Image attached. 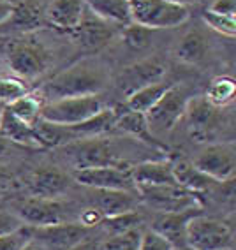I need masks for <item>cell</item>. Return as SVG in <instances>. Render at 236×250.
Instances as JSON below:
<instances>
[{"instance_id":"f6af8a7d","label":"cell","mask_w":236,"mask_h":250,"mask_svg":"<svg viewBox=\"0 0 236 250\" xmlns=\"http://www.w3.org/2000/svg\"><path fill=\"white\" fill-rule=\"evenodd\" d=\"M23 250H44V249H43V247H41L36 240H30L27 245L23 247Z\"/></svg>"},{"instance_id":"f1b7e54d","label":"cell","mask_w":236,"mask_h":250,"mask_svg":"<svg viewBox=\"0 0 236 250\" xmlns=\"http://www.w3.org/2000/svg\"><path fill=\"white\" fill-rule=\"evenodd\" d=\"M206 55V41L199 32H189L182 37L178 48H176V58L183 63H199Z\"/></svg>"},{"instance_id":"ba28073f","label":"cell","mask_w":236,"mask_h":250,"mask_svg":"<svg viewBox=\"0 0 236 250\" xmlns=\"http://www.w3.org/2000/svg\"><path fill=\"white\" fill-rule=\"evenodd\" d=\"M72 178L83 187L94 190H130L136 192L129 166H101L72 171Z\"/></svg>"},{"instance_id":"603a6c76","label":"cell","mask_w":236,"mask_h":250,"mask_svg":"<svg viewBox=\"0 0 236 250\" xmlns=\"http://www.w3.org/2000/svg\"><path fill=\"white\" fill-rule=\"evenodd\" d=\"M88 7L94 16L104 20L107 23H130V7L129 0H81Z\"/></svg>"},{"instance_id":"681fc988","label":"cell","mask_w":236,"mask_h":250,"mask_svg":"<svg viewBox=\"0 0 236 250\" xmlns=\"http://www.w3.org/2000/svg\"><path fill=\"white\" fill-rule=\"evenodd\" d=\"M174 250H185V249H174Z\"/></svg>"},{"instance_id":"7402d4cb","label":"cell","mask_w":236,"mask_h":250,"mask_svg":"<svg viewBox=\"0 0 236 250\" xmlns=\"http://www.w3.org/2000/svg\"><path fill=\"white\" fill-rule=\"evenodd\" d=\"M0 134L5 139H9L13 145H20V146L27 148H41L34 127L18 120L7 107L4 109L2 118H0Z\"/></svg>"},{"instance_id":"1f68e13d","label":"cell","mask_w":236,"mask_h":250,"mask_svg":"<svg viewBox=\"0 0 236 250\" xmlns=\"http://www.w3.org/2000/svg\"><path fill=\"white\" fill-rule=\"evenodd\" d=\"M139 240H141V231L132 229V231L109 236L103 245L97 247V250H138Z\"/></svg>"},{"instance_id":"5b68a950","label":"cell","mask_w":236,"mask_h":250,"mask_svg":"<svg viewBox=\"0 0 236 250\" xmlns=\"http://www.w3.org/2000/svg\"><path fill=\"white\" fill-rule=\"evenodd\" d=\"M103 101L97 95H83V97H69L60 101L44 103L41 107V120L57 125H72L83 124L88 118L103 111Z\"/></svg>"},{"instance_id":"277c9868","label":"cell","mask_w":236,"mask_h":250,"mask_svg":"<svg viewBox=\"0 0 236 250\" xmlns=\"http://www.w3.org/2000/svg\"><path fill=\"white\" fill-rule=\"evenodd\" d=\"M233 231L226 222L194 215L185 229V250H231Z\"/></svg>"},{"instance_id":"ab89813d","label":"cell","mask_w":236,"mask_h":250,"mask_svg":"<svg viewBox=\"0 0 236 250\" xmlns=\"http://www.w3.org/2000/svg\"><path fill=\"white\" fill-rule=\"evenodd\" d=\"M208 11L217 14H227V16H236V0H214L210 4Z\"/></svg>"},{"instance_id":"836d02e7","label":"cell","mask_w":236,"mask_h":250,"mask_svg":"<svg viewBox=\"0 0 236 250\" xmlns=\"http://www.w3.org/2000/svg\"><path fill=\"white\" fill-rule=\"evenodd\" d=\"M203 21H205L212 30L218 32L220 36H226V37L236 36V16L217 14L206 9L205 13H203Z\"/></svg>"},{"instance_id":"52a82bcc","label":"cell","mask_w":236,"mask_h":250,"mask_svg":"<svg viewBox=\"0 0 236 250\" xmlns=\"http://www.w3.org/2000/svg\"><path fill=\"white\" fill-rule=\"evenodd\" d=\"M189 99L191 95H189L187 88L180 85H170V88L157 101L155 106L145 115L151 134H166L174 125H178V122L185 115Z\"/></svg>"},{"instance_id":"d4e9b609","label":"cell","mask_w":236,"mask_h":250,"mask_svg":"<svg viewBox=\"0 0 236 250\" xmlns=\"http://www.w3.org/2000/svg\"><path fill=\"white\" fill-rule=\"evenodd\" d=\"M173 174L180 187H183L185 190H191L194 194L205 192L214 183V180H210L205 173H201L196 166L187 161L173 162Z\"/></svg>"},{"instance_id":"ee69618b","label":"cell","mask_w":236,"mask_h":250,"mask_svg":"<svg viewBox=\"0 0 236 250\" xmlns=\"http://www.w3.org/2000/svg\"><path fill=\"white\" fill-rule=\"evenodd\" d=\"M71 250H97V245H95L94 241H90V240H85V241H81L80 245L72 247Z\"/></svg>"},{"instance_id":"e0dca14e","label":"cell","mask_w":236,"mask_h":250,"mask_svg":"<svg viewBox=\"0 0 236 250\" xmlns=\"http://www.w3.org/2000/svg\"><path fill=\"white\" fill-rule=\"evenodd\" d=\"M132 180L138 188L161 187V185H178L173 174V161H148L130 167Z\"/></svg>"},{"instance_id":"8992f818","label":"cell","mask_w":236,"mask_h":250,"mask_svg":"<svg viewBox=\"0 0 236 250\" xmlns=\"http://www.w3.org/2000/svg\"><path fill=\"white\" fill-rule=\"evenodd\" d=\"M62 152L74 171L101 167V166H120L116 152L113 150V143L109 139H104L103 136L76 139L64 145Z\"/></svg>"},{"instance_id":"7a4b0ae2","label":"cell","mask_w":236,"mask_h":250,"mask_svg":"<svg viewBox=\"0 0 236 250\" xmlns=\"http://www.w3.org/2000/svg\"><path fill=\"white\" fill-rule=\"evenodd\" d=\"M129 7L130 23L150 30L180 27L191 16L187 5L173 0H129Z\"/></svg>"},{"instance_id":"60d3db41","label":"cell","mask_w":236,"mask_h":250,"mask_svg":"<svg viewBox=\"0 0 236 250\" xmlns=\"http://www.w3.org/2000/svg\"><path fill=\"white\" fill-rule=\"evenodd\" d=\"M14 176L5 169L4 166H0V192L2 190H9L11 187H14Z\"/></svg>"},{"instance_id":"bcb514c9","label":"cell","mask_w":236,"mask_h":250,"mask_svg":"<svg viewBox=\"0 0 236 250\" xmlns=\"http://www.w3.org/2000/svg\"><path fill=\"white\" fill-rule=\"evenodd\" d=\"M173 2H176V4H187V2H196V0H173Z\"/></svg>"},{"instance_id":"83f0119b","label":"cell","mask_w":236,"mask_h":250,"mask_svg":"<svg viewBox=\"0 0 236 250\" xmlns=\"http://www.w3.org/2000/svg\"><path fill=\"white\" fill-rule=\"evenodd\" d=\"M236 95V83L231 76H217L212 80V83L206 88V94L203 97L217 109L229 106L235 101Z\"/></svg>"},{"instance_id":"7dc6e473","label":"cell","mask_w":236,"mask_h":250,"mask_svg":"<svg viewBox=\"0 0 236 250\" xmlns=\"http://www.w3.org/2000/svg\"><path fill=\"white\" fill-rule=\"evenodd\" d=\"M5 2H9V4L16 5V4H20V2H23V0H5Z\"/></svg>"},{"instance_id":"4dcf8cb0","label":"cell","mask_w":236,"mask_h":250,"mask_svg":"<svg viewBox=\"0 0 236 250\" xmlns=\"http://www.w3.org/2000/svg\"><path fill=\"white\" fill-rule=\"evenodd\" d=\"M101 224H103V228L113 236V234H122V232L138 229L139 224H141V215L138 211H127V213L104 217L101 220Z\"/></svg>"},{"instance_id":"cb8c5ba5","label":"cell","mask_w":236,"mask_h":250,"mask_svg":"<svg viewBox=\"0 0 236 250\" xmlns=\"http://www.w3.org/2000/svg\"><path fill=\"white\" fill-rule=\"evenodd\" d=\"M44 9L46 7L39 0H23V2L14 5L13 14L7 21H11L13 27L20 28V30H36L46 21Z\"/></svg>"},{"instance_id":"7c38bea8","label":"cell","mask_w":236,"mask_h":250,"mask_svg":"<svg viewBox=\"0 0 236 250\" xmlns=\"http://www.w3.org/2000/svg\"><path fill=\"white\" fill-rule=\"evenodd\" d=\"M164 65L159 60H143V62L134 63L125 67L124 71L118 74L116 78V88L120 94H124L125 97L130 95L136 90L143 88V86L161 81L164 76Z\"/></svg>"},{"instance_id":"f35d334b","label":"cell","mask_w":236,"mask_h":250,"mask_svg":"<svg viewBox=\"0 0 236 250\" xmlns=\"http://www.w3.org/2000/svg\"><path fill=\"white\" fill-rule=\"evenodd\" d=\"M104 217L101 215V211L95 208V206H92V208H86V210H83L80 215H78V222L81 224V226H85V228H95L97 224H101V220H103Z\"/></svg>"},{"instance_id":"44dd1931","label":"cell","mask_w":236,"mask_h":250,"mask_svg":"<svg viewBox=\"0 0 236 250\" xmlns=\"http://www.w3.org/2000/svg\"><path fill=\"white\" fill-rule=\"evenodd\" d=\"M71 34L83 48L99 49L101 46H104L107 41L111 39L113 28L109 23L104 21V20H99L97 16L92 20H86L85 16H83V20H81V23L78 25V28H74Z\"/></svg>"},{"instance_id":"ac0fdd59","label":"cell","mask_w":236,"mask_h":250,"mask_svg":"<svg viewBox=\"0 0 236 250\" xmlns=\"http://www.w3.org/2000/svg\"><path fill=\"white\" fill-rule=\"evenodd\" d=\"M85 16L81 0H51L44 9V20L58 30L72 32Z\"/></svg>"},{"instance_id":"8fae6325","label":"cell","mask_w":236,"mask_h":250,"mask_svg":"<svg viewBox=\"0 0 236 250\" xmlns=\"http://www.w3.org/2000/svg\"><path fill=\"white\" fill-rule=\"evenodd\" d=\"M143 201L148 206L159 211H178L185 208H196L201 206L197 197L191 190H185L180 185H161V187H147L138 188Z\"/></svg>"},{"instance_id":"4fadbf2b","label":"cell","mask_w":236,"mask_h":250,"mask_svg":"<svg viewBox=\"0 0 236 250\" xmlns=\"http://www.w3.org/2000/svg\"><path fill=\"white\" fill-rule=\"evenodd\" d=\"M71 176L60 167L43 166L36 169L28 178V192L36 197H60L69 190Z\"/></svg>"},{"instance_id":"9a60e30c","label":"cell","mask_w":236,"mask_h":250,"mask_svg":"<svg viewBox=\"0 0 236 250\" xmlns=\"http://www.w3.org/2000/svg\"><path fill=\"white\" fill-rule=\"evenodd\" d=\"M9 65L21 80L41 76L48 67V55L32 44H16L9 51Z\"/></svg>"},{"instance_id":"3957f363","label":"cell","mask_w":236,"mask_h":250,"mask_svg":"<svg viewBox=\"0 0 236 250\" xmlns=\"http://www.w3.org/2000/svg\"><path fill=\"white\" fill-rule=\"evenodd\" d=\"M25 226L30 228H43V226H53V224L72 222L78 220L72 206L64 203L60 197H25L18 201L13 208Z\"/></svg>"},{"instance_id":"c3c4849f","label":"cell","mask_w":236,"mask_h":250,"mask_svg":"<svg viewBox=\"0 0 236 250\" xmlns=\"http://www.w3.org/2000/svg\"><path fill=\"white\" fill-rule=\"evenodd\" d=\"M4 109H5V104L0 103V118H2V113H4Z\"/></svg>"},{"instance_id":"d6a6232c","label":"cell","mask_w":236,"mask_h":250,"mask_svg":"<svg viewBox=\"0 0 236 250\" xmlns=\"http://www.w3.org/2000/svg\"><path fill=\"white\" fill-rule=\"evenodd\" d=\"M30 90H28L27 83L21 78H4L0 76V103L2 104H11L16 99L27 95Z\"/></svg>"},{"instance_id":"e575fe53","label":"cell","mask_w":236,"mask_h":250,"mask_svg":"<svg viewBox=\"0 0 236 250\" xmlns=\"http://www.w3.org/2000/svg\"><path fill=\"white\" fill-rule=\"evenodd\" d=\"M151 32L153 30H150L147 27H141V25H136V23H129L127 28L124 30V39L130 48L143 49L150 44Z\"/></svg>"},{"instance_id":"d590c367","label":"cell","mask_w":236,"mask_h":250,"mask_svg":"<svg viewBox=\"0 0 236 250\" xmlns=\"http://www.w3.org/2000/svg\"><path fill=\"white\" fill-rule=\"evenodd\" d=\"M30 240V226H23V228L16 229V231L0 236V250H23V247L27 245Z\"/></svg>"},{"instance_id":"484cf974","label":"cell","mask_w":236,"mask_h":250,"mask_svg":"<svg viewBox=\"0 0 236 250\" xmlns=\"http://www.w3.org/2000/svg\"><path fill=\"white\" fill-rule=\"evenodd\" d=\"M168 88H170V85H168V83H162V81L150 83V85L143 86V88L136 90V92H132L130 95H127L125 107L130 109V111H138V113H145V115H147L151 107L157 104V101L164 95V92Z\"/></svg>"},{"instance_id":"f546056e","label":"cell","mask_w":236,"mask_h":250,"mask_svg":"<svg viewBox=\"0 0 236 250\" xmlns=\"http://www.w3.org/2000/svg\"><path fill=\"white\" fill-rule=\"evenodd\" d=\"M7 109L13 113L18 120L25 122L27 125H34L41 120V107H43V101L37 97L36 94H30L28 92L27 95L16 99L11 104H7Z\"/></svg>"},{"instance_id":"ffe728a7","label":"cell","mask_w":236,"mask_h":250,"mask_svg":"<svg viewBox=\"0 0 236 250\" xmlns=\"http://www.w3.org/2000/svg\"><path fill=\"white\" fill-rule=\"evenodd\" d=\"M138 201V192L130 190H97L94 206L103 217H111V215L136 211Z\"/></svg>"},{"instance_id":"7bdbcfd3","label":"cell","mask_w":236,"mask_h":250,"mask_svg":"<svg viewBox=\"0 0 236 250\" xmlns=\"http://www.w3.org/2000/svg\"><path fill=\"white\" fill-rule=\"evenodd\" d=\"M11 146H13V143H11L9 139H5L4 136L0 134V159L7 155V152L11 150Z\"/></svg>"},{"instance_id":"74e56055","label":"cell","mask_w":236,"mask_h":250,"mask_svg":"<svg viewBox=\"0 0 236 250\" xmlns=\"http://www.w3.org/2000/svg\"><path fill=\"white\" fill-rule=\"evenodd\" d=\"M23 226H25V222L16 215V211L13 208L0 203V236L16 231V229L23 228Z\"/></svg>"},{"instance_id":"b9f144b4","label":"cell","mask_w":236,"mask_h":250,"mask_svg":"<svg viewBox=\"0 0 236 250\" xmlns=\"http://www.w3.org/2000/svg\"><path fill=\"white\" fill-rule=\"evenodd\" d=\"M13 9H14L13 4L5 2V0H0V25H4V23L11 18V14H13Z\"/></svg>"},{"instance_id":"5bb4252c","label":"cell","mask_w":236,"mask_h":250,"mask_svg":"<svg viewBox=\"0 0 236 250\" xmlns=\"http://www.w3.org/2000/svg\"><path fill=\"white\" fill-rule=\"evenodd\" d=\"M217 107L206 101L205 97H191L185 107L183 118L187 120L189 132L197 141H206L217 127Z\"/></svg>"},{"instance_id":"9c48e42d","label":"cell","mask_w":236,"mask_h":250,"mask_svg":"<svg viewBox=\"0 0 236 250\" xmlns=\"http://www.w3.org/2000/svg\"><path fill=\"white\" fill-rule=\"evenodd\" d=\"M192 164L214 182H231L236 171V148L233 143L208 145Z\"/></svg>"},{"instance_id":"2e32d148","label":"cell","mask_w":236,"mask_h":250,"mask_svg":"<svg viewBox=\"0 0 236 250\" xmlns=\"http://www.w3.org/2000/svg\"><path fill=\"white\" fill-rule=\"evenodd\" d=\"M197 213H203L201 206L178 211H161L157 215L151 229L164 236L166 240H170L174 249H185V229H187L189 220Z\"/></svg>"},{"instance_id":"30bf717a","label":"cell","mask_w":236,"mask_h":250,"mask_svg":"<svg viewBox=\"0 0 236 250\" xmlns=\"http://www.w3.org/2000/svg\"><path fill=\"white\" fill-rule=\"evenodd\" d=\"M30 231L32 240H36L44 250H71L81 241L88 240L90 229L81 226L78 220H72L43 228H30Z\"/></svg>"},{"instance_id":"d6986e66","label":"cell","mask_w":236,"mask_h":250,"mask_svg":"<svg viewBox=\"0 0 236 250\" xmlns=\"http://www.w3.org/2000/svg\"><path fill=\"white\" fill-rule=\"evenodd\" d=\"M113 130L122 132V134H127L134 139H139V141L150 145V146H153V148H162L161 143L157 141L155 136L150 132V127H148L145 113L130 111L127 107H125L124 111H116Z\"/></svg>"},{"instance_id":"4316f807","label":"cell","mask_w":236,"mask_h":250,"mask_svg":"<svg viewBox=\"0 0 236 250\" xmlns=\"http://www.w3.org/2000/svg\"><path fill=\"white\" fill-rule=\"evenodd\" d=\"M34 130H36L41 148H62L64 145L76 141V136L72 134L71 127L67 125H57L39 120L34 125Z\"/></svg>"},{"instance_id":"6da1fadb","label":"cell","mask_w":236,"mask_h":250,"mask_svg":"<svg viewBox=\"0 0 236 250\" xmlns=\"http://www.w3.org/2000/svg\"><path fill=\"white\" fill-rule=\"evenodd\" d=\"M107 83L109 76L103 63L95 60H81L43 83L36 95L43 101V104L69 97L97 95Z\"/></svg>"},{"instance_id":"8d00e7d4","label":"cell","mask_w":236,"mask_h":250,"mask_svg":"<svg viewBox=\"0 0 236 250\" xmlns=\"http://www.w3.org/2000/svg\"><path fill=\"white\" fill-rule=\"evenodd\" d=\"M138 250H174V247L170 240H166L159 232H155L153 229H148V231L141 232Z\"/></svg>"}]
</instances>
